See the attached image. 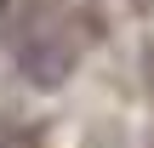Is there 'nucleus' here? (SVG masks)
Returning a JSON list of instances; mask_svg holds the SVG:
<instances>
[{
	"mask_svg": "<svg viewBox=\"0 0 154 148\" xmlns=\"http://www.w3.org/2000/svg\"><path fill=\"white\" fill-rule=\"evenodd\" d=\"M80 68V46L57 29H34L17 40V74L34 86V91H63Z\"/></svg>",
	"mask_w": 154,
	"mask_h": 148,
	"instance_id": "nucleus-1",
	"label": "nucleus"
},
{
	"mask_svg": "<svg viewBox=\"0 0 154 148\" xmlns=\"http://www.w3.org/2000/svg\"><path fill=\"white\" fill-rule=\"evenodd\" d=\"M0 148H40V125H0Z\"/></svg>",
	"mask_w": 154,
	"mask_h": 148,
	"instance_id": "nucleus-2",
	"label": "nucleus"
}]
</instances>
